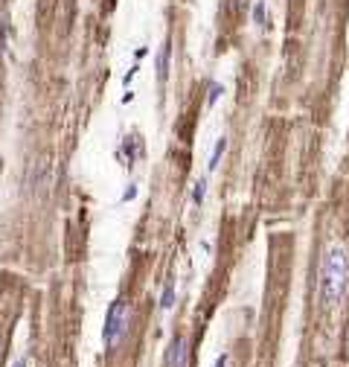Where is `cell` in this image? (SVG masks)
Returning <instances> with one entry per match:
<instances>
[{
  "instance_id": "obj_12",
  "label": "cell",
  "mask_w": 349,
  "mask_h": 367,
  "mask_svg": "<svg viewBox=\"0 0 349 367\" xmlns=\"http://www.w3.org/2000/svg\"><path fill=\"white\" fill-rule=\"evenodd\" d=\"M12 367H26V356H20V358H15V364Z\"/></svg>"
},
{
  "instance_id": "obj_8",
  "label": "cell",
  "mask_w": 349,
  "mask_h": 367,
  "mask_svg": "<svg viewBox=\"0 0 349 367\" xmlns=\"http://www.w3.org/2000/svg\"><path fill=\"white\" fill-rule=\"evenodd\" d=\"M221 94H224V88H218V84H216V88L210 90V105H216V102H218V96H221Z\"/></svg>"
},
{
  "instance_id": "obj_1",
  "label": "cell",
  "mask_w": 349,
  "mask_h": 367,
  "mask_svg": "<svg viewBox=\"0 0 349 367\" xmlns=\"http://www.w3.org/2000/svg\"><path fill=\"white\" fill-rule=\"evenodd\" d=\"M349 288V254L344 245H332L323 256V268H320V298L323 306H341Z\"/></svg>"
},
{
  "instance_id": "obj_6",
  "label": "cell",
  "mask_w": 349,
  "mask_h": 367,
  "mask_svg": "<svg viewBox=\"0 0 349 367\" xmlns=\"http://www.w3.org/2000/svg\"><path fill=\"white\" fill-rule=\"evenodd\" d=\"M160 306H163V309H172V306H175V286L169 283L166 288H163V298H160Z\"/></svg>"
},
{
  "instance_id": "obj_10",
  "label": "cell",
  "mask_w": 349,
  "mask_h": 367,
  "mask_svg": "<svg viewBox=\"0 0 349 367\" xmlns=\"http://www.w3.org/2000/svg\"><path fill=\"white\" fill-rule=\"evenodd\" d=\"M216 367H227V352H221L216 358Z\"/></svg>"
},
{
  "instance_id": "obj_11",
  "label": "cell",
  "mask_w": 349,
  "mask_h": 367,
  "mask_svg": "<svg viewBox=\"0 0 349 367\" xmlns=\"http://www.w3.org/2000/svg\"><path fill=\"white\" fill-rule=\"evenodd\" d=\"M239 6H242V0H227V9H230V12H236Z\"/></svg>"
},
{
  "instance_id": "obj_9",
  "label": "cell",
  "mask_w": 349,
  "mask_h": 367,
  "mask_svg": "<svg viewBox=\"0 0 349 367\" xmlns=\"http://www.w3.org/2000/svg\"><path fill=\"white\" fill-rule=\"evenodd\" d=\"M134 196H137V190H134V186H128V190H125V192H122V201H131Z\"/></svg>"
},
{
  "instance_id": "obj_7",
  "label": "cell",
  "mask_w": 349,
  "mask_h": 367,
  "mask_svg": "<svg viewBox=\"0 0 349 367\" xmlns=\"http://www.w3.org/2000/svg\"><path fill=\"white\" fill-rule=\"evenodd\" d=\"M204 192H207V181H198L195 184V190H192V201L201 204V201H204Z\"/></svg>"
},
{
  "instance_id": "obj_3",
  "label": "cell",
  "mask_w": 349,
  "mask_h": 367,
  "mask_svg": "<svg viewBox=\"0 0 349 367\" xmlns=\"http://www.w3.org/2000/svg\"><path fill=\"white\" fill-rule=\"evenodd\" d=\"M166 367H189V344L183 338H175L166 350Z\"/></svg>"
},
{
  "instance_id": "obj_4",
  "label": "cell",
  "mask_w": 349,
  "mask_h": 367,
  "mask_svg": "<svg viewBox=\"0 0 349 367\" xmlns=\"http://www.w3.org/2000/svg\"><path fill=\"white\" fill-rule=\"evenodd\" d=\"M224 149H227V137H218L216 149H213V158H210V164H207V166L216 169V166H218V160H221V154H224Z\"/></svg>"
},
{
  "instance_id": "obj_13",
  "label": "cell",
  "mask_w": 349,
  "mask_h": 367,
  "mask_svg": "<svg viewBox=\"0 0 349 367\" xmlns=\"http://www.w3.org/2000/svg\"><path fill=\"white\" fill-rule=\"evenodd\" d=\"M0 358H3V335H0Z\"/></svg>"
},
{
  "instance_id": "obj_2",
  "label": "cell",
  "mask_w": 349,
  "mask_h": 367,
  "mask_svg": "<svg viewBox=\"0 0 349 367\" xmlns=\"http://www.w3.org/2000/svg\"><path fill=\"white\" fill-rule=\"evenodd\" d=\"M128 324H131V309L128 303L114 300L108 315H105V330H102V338H105V347H116L119 338L128 332Z\"/></svg>"
},
{
  "instance_id": "obj_5",
  "label": "cell",
  "mask_w": 349,
  "mask_h": 367,
  "mask_svg": "<svg viewBox=\"0 0 349 367\" xmlns=\"http://www.w3.org/2000/svg\"><path fill=\"white\" fill-rule=\"evenodd\" d=\"M166 73H169V47H163V50H160V58H157V76L166 79Z\"/></svg>"
}]
</instances>
